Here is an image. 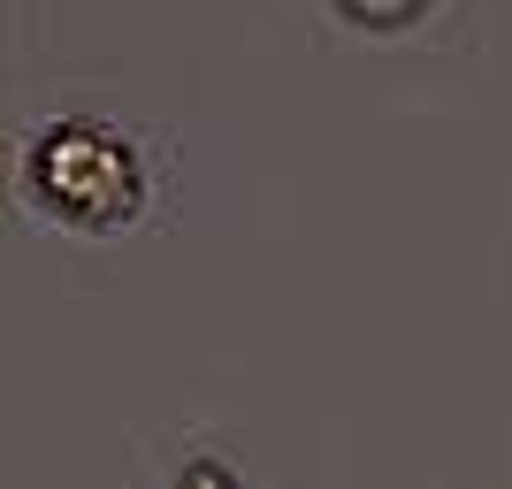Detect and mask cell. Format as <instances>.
Wrapping results in <instances>:
<instances>
[{"mask_svg": "<svg viewBox=\"0 0 512 489\" xmlns=\"http://www.w3.org/2000/svg\"><path fill=\"white\" fill-rule=\"evenodd\" d=\"M352 23H367V31H406V23L428 16V0H337Z\"/></svg>", "mask_w": 512, "mask_h": 489, "instance_id": "7a4b0ae2", "label": "cell"}, {"mask_svg": "<svg viewBox=\"0 0 512 489\" xmlns=\"http://www.w3.org/2000/svg\"><path fill=\"white\" fill-rule=\"evenodd\" d=\"M16 192L23 207H39L54 230L77 237H123L153 199L146 153L130 146L115 123H92V115H54L23 138L16 161Z\"/></svg>", "mask_w": 512, "mask_h": 489, "instance_id": "6da1fadb", "label": "cell"}]
</instances>
